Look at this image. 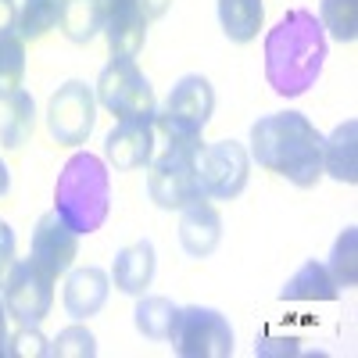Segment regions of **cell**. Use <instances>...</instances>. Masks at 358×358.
<instances>
[{"label": "cell", "mask_w": 358, "mask_h": 358, "mask_svg": "<svg viewBox=\"0 0 358 358\" xmlns=\"http://www.w3.org/2000/svg\"><path fill=\"white\" fill-rule=\"evenodd\" d=\"M265 79L280 97H301L326 65V33L308 8H290L265 33Z\"/></svg>", "instance_id": "obj_1"}, {"label": "cell", "mask_w": 358, "mask_h": 358, "mask_svg": "<svg viewBox=\"0 0 358 358\" xmlns=\"http://www.w3.org/2000/svg\"><path fill=\"white\" fill-rule=\"evenodd\" d=\"M251 162L283 176L297 190H312L322 179V133L301 111H273L251 126Z\"/></svg>", "instance_id": "obj_2"}, {"label": "cell", "mask_w": 358, "mask_h": 358, "mask_svg": "<svg viewBox=\"0 0 358 358\" xmlns=\"http://www.w3.org/2000/svg\"><path fill=\"white\" fill-rule=\"evenodd\" d=\"M54 212L72 233L90 236L108 222L111 212V172L108 162L90 155V151H76L54 183Z\"/></svg>", "instance_id": "obj_3"}, {"label": "cell", "mask_w": 358, "mask_h": 358, "mask_svg": "<svg viewBox=\"0 0 358 358\" xmlns=\"http://www.w3.org/2000/svg\"><path fill=\"white\" fill-rule=\"evenodd\" d=\"M204 140L201 136H165V151L147 165V194L165 212H183L187 204L208 201L201 187V162Z\"/></svg>", "instance_id": "obj_4"}, {"label": "cell", "mask_w": 358, "mask_h": 358, "mask_svg": "<svg viewBox=\"0 0 358 358\" xmlns=\"http://www.w3.org/2000/svg\"><path fill=\"white\" fill-rule=\"evenodd\" d=\"M94 94H97V104L104 111H111L118 122L122 118H155L158 115L155 86L129 57H111L97 76Z\"/></svg>", "instance_id": "obj_5"}, {"label": "cell", "mask_w": 358, "mask_h": 358, "mask_svg": "<svg viewBox=\"0 0 358 358\" xmlns=\"http://www.w3.org/2000/svg\"><path fill=\"white\" fill-rule=\"evenodd\" d=\"M169 341L179 358H229L236 348L229 319L219 308H208V305L179 308Z\"/></svg>", "instance_id": "obj_6"}, {"label": "cell", "mask_w": 358, "mask_h": 358, "mask_svg": "<svg viewBox=\"0 0 358 358\" xmlns=\"http://www.w3.org/2000/svg\"><path fill=\"white\" fill-rule=\"evenodd\" d=\"M4 308L18 326H40L54 308V276L36 258H15L4 276Z\"/></svg>", "instance_id": "obj_7"}, {"label": "cell", "mask_w": 358, "mask_h": 358, "mask_svg": "<svg viewBox=\"0 0 358 358\" xmlns=\"http://www.w3.org/2000/svg\"><path fill=\"white\" fill-rule=\"evenodd\" d=\"M97 126V94L83 79H69L50 94L47 101V129L54 143L83 147Z\"/></svg>", "instance_id": "obj_8"}, {"label": "cell", "mask_w": 358, "mask_h": 358, "mask_svg": "<svg viewBox=\"0 0 358 358\" xmlns=\"http://www.w3.org/2000/svg\"><path fill=\"white\" fill-rule=\"evenodd\" d=\"M215 111V90L204 76H183L165 101V108L155 115V129L162 136H201L212 122Z\"/></svg>", "instance_id": "obj_9"}, {"label": "cell", "mask_w": 358, "mask_h": 358, "mask_svg": "<svg viewBox=\"0 0 358 358\" xmlns=\"http://www.w3.org/2000/svg\"><path fill=\"white\" fill-rule=\"evenodd\" d=\"M197 172H201V187L208 201H233L244 194L248 179H251V155L236 140L204 143Z\"/></svg>", "instance_id": "obj_10"}, {"label": "cell", "mask_w": 358, "mask_h": 358, "mask_svg": "<svg viewBox=\"0 0 358 358\" xmlns=\"http://www.w3.org/2000/svg\"><path fill=\"white\" fill-rule=\"evenodd\" d=\"M101 8V33L108 40L111 57H133L147 43V15L140 0H97Z\"/></svg>", "instance_id": "obj_11"}, {"label": "cell", "mask_w": 358, "mask_h": 358, "mask_svg": "<svg viewBox=\"0 0 358 358\" xmlns=\"http://www.w3.org/2000/svg\"><path fill=\"white\" fill-rule=\"evenodd\" d=\"M155 136H158L155 118H122L104 136V162L115 165L118 172L147 169L155 158Z\"/></svg>", "instance_id": "obj_12"}, {"label": "cell", "mask_w": 358, "mask_h": 358, "mask_svg": "<svg viewBox=\"0 0 358 358\" xmlns=\"http://www.w3.org/2000/svg\"><path fill=\"white\" fill-rule=\"evenodd\" d=\"M222 244V215L215 204L208 201H197V204H187L179 212V248H183L187 258L194 262H204L212 258Z\"/></svg>", "instance_id": "obj_13"}, {"label": "cell", "mask_w": 358, "mask_h": 358, "mask_svg": "<svg viewBox=\"0 0 358 358\" xmlns=\"http://www.w3.org/2000/svg\"><path fill=\"white\" fill-rule=\"evenodd\" d=\"M76 255H79V233H72L62 219H57V212L40 215V222L33 229V258L57 280L62 273L72 268Z\"/></svg>", "instance_id": "obj_14"}, {"label": "cell", "mask_w": 358, "mask_h": 358, "mask_svg": "<svg viewBox=\"0 0 358 358\" xmlns=\"http://www.w3.org/2000/svg\"><path fill=\"white\" fill-rule=\"evenodd\" d=\"M108 294H111V276L101 265H83L69 273L62 305L76 322H86V319L101 315V308L108 305Z\"/></svg>", "instance_id": "obj_15"}, {"label": "cell", "mask_w": 358, "mask_h": 358, "mask_svg": "<svg viewBox=\"0 0 358 358\" xmlns=\"http://www.w3.org/2000/svg\"><path fill=\"white\" fill-rule=\"evenodd\" d=\"M155 273H158V251H155V244L151 241H136V244H126L122 251L115 255L108 276H111L118 294L140 297V294L151 290Z\"/></svg>", "instance_id": "obj_16"}, {"label": "cell", "mask_w": 358, "mask_h": 358, "mask_svg": "<svg viewBox=\"0 0 358 358\" xmlns=\"http://www.w3.org/2000/svg\"><path fill=\"white\" fill-rule=\"evenodd\" d=\"M322 176H334L337 183L355 187L358 183V122L344 118V122L322 136Z\"/></svg>", "instance_id": "obj_17"}, {"label": "cell", "mask_w": 358, "mask_h": 358, "mask_svg": "<svg viewBox=\"0 0 358 358\" xmlns=\"http://www.w3.org/2000/svg\"><path fill=\"white\" fill-rule=\"evenodd\" d=\"M341 287L334 283L330 268L322 262L308 258L294 268V276L280 287V301H337Z\"/></svg>", "instance_id": "obj_18"}, {"label": "cell", "mask_w": 358, "mask_h": 358, "mask_svg": "<svg viewBox=\"0 0 358 358\" xmlns=\"http://www.w3.org/2000/svg\"><path fill=\"white\" fill-rule=\"evenodd\" d=\"M219 25L229 43H251L262 33L265 22V4L262 0H215Z\"/></svg>", "instance_id": "obj_19"}, {"label": "cell", "mask_w": 358, "mask_h": 358, "mask_svg": "<svg viewBox=\"0 0 358 358\" xmlns=\"http://www.w3.org/2000/svg\"><path fill=\"white\" fill-rule=\"evenodd\" d=\"M176 312H179V305H172L169 297H162V294H140L136 308H133V326H136V334L147 337V341H169Z\"/></svg>", "instance_id": "obj_20"}, {"label": "cell", "mask_w": 358, "mask_h": 358, "mask_svg": "<svg viewBox=\"0 0 358 358\" xmlns=\"http://www.w3.org/2000/svg\"><path fill=\"white\" fill-rule=\"evenodd\" d=\"M33 129H36V101H33V94L18 90L8 101V115H4V122H0V143H4L8 151H18V147L29 143Z\"/></svg>", "instance_id": "obj_21"}, {"label": "cell", "mask_w": 358, "mask_h": 358, "mask_svg": "<svg viewBox=\"0 0 358 358\" xmlns=\"http://www.w3.org/2000/svg\"><path fill=\"white\" fill-rule=\"evenodd\" d=\"M57 29L72 43H90L101 33V8L97 0H62L57 11Z\"/></svg>", "instance_id": "obj_22"}, {"label": "cell", "mask_w": 358, "mask_h": 358, "mask_svg": "<svg viewBox=\"0 0 358 358\" xmlns=\"http://www.w3.org/2000/svg\"><path fill=\"white\" fill-rule=\"evenodd\" d=\"M25 83V40L18 33L0 36V101H11Z\"/></svg>", "instance_id": "obj_23"}, {"label": "cell", "mask_w": 358, "mask_h": 358, "mask_svg": "<svg viewBox=\"0 0 358 358\" xmlns=\"http://www.w3.org/2000/svg\"><path fill=\"white\" fill-rule=\"evenodd\" d=\"M319 25L341 43L358 40V0H319Z\"/></svg>", "instance_id": "obj_24"}, {"label": "cell", "mask_w": 358, "mask_h": 358, "mask_svg": "<svg viewBox=\"0 0 358 358\" xmlns=\"http://www.w3.org/2000/svg\"><path fill=\"white\" fill-rule=\"evenodd\" d=\"M326 268H330V276L337 287H355L358 283V229L348 226L337 241H334V251H330V262H326Z\"/></svg>", "instance_id": "obj_25"}, {"label": "cell", "mask_w": 358, "mask_h": 358, "mask_svg": "<svg viewBox=\"0 0 358 358\" xmlns=\"http://www.w3.org/2000/svg\"><path fill=\"white\" fill-rule=\"evenodd\" d=\"M62 0H22L18 4V36L22 40H40L43 33L57 25Z\"/></svg>", "instance_id": "obj_26"}, {"label": "cell", "mask_w": 358, "mask_h": 358, "mask_svg": "<svg viewBox=\"0 0 358 358\" xmlns=\"http://www.w3.org/2000/svg\"><path fill=\"white\" fill-rule=\"evenodd\" d=\"M50 355L54 358H94L97 355V337L90 334L83 322H72L50 341Z\"/></svg>", "instance_id": "obj_27"}, {"label": "cell", "mask_w": 358, "mask_h": 358, "mask_svg": "<svg viewBox=\"0 0 358 358\" xmlns=\"http://www.w3.org/2000/svg\"><path fill=\"white\" fill-rule=\"evenodd\" d=\"M4 358H50V341L40 334V326H18L8 334Z\"/></svg>", "instance_id": "obj_28"}, {"label": "cell", "mask_w": 358, "mask_h": 358, "mask_svg": "<svg viewBox=\"0 0 358 358\" xmlns=\"http://www.w3.org/2000/svg\"><path fill=\"white\" fill-rule=\"evenodd\" d=\"M11 262H15V229L0 219V283H4Z\"/></svg>", "instance_id": "obj_29"}, {"label": "cell", "mask_w": 358, "mask_h": 358, "mask_svg": "<svg viewBox=\"0 0 358 358\" xmlns=\"http://www.w3.org/2000/svg\"><path fill=\"white\" fill-rule=\"evenodd\" d=\"M18 33V0H0V36Z\"/></svg>", "instance_id": "obj_30"}, {"label": "cell", "mask_w": 358, "mask_h": 358, "mask_svg": "<svg viewBox=\"0 0 358 358\" xmlns=\"http://www.w3.org/2000/svg\"><path fill=\"white\" fill-rule=\"evenodd\" d=\"M140 8H143L147 22H158V18H165V15H169L172 0H140Z\"/></svg>", "instance_id": "obj_31"}, {"label": "cell", "mask_w": 358, "mask_h": 358, "mask_svg": "<svg viewBox=\"0 0 358 358\" xmlns=\"http://www.w3.org/2000/svg\"><path fill=\"white\" fill-rule=\"evenodd\" d=\"M8 348V308H4V297H0V358H4Z\"/></svg>", "instance_id": "obj_32"}, {"label": "cell", "mask_w": 358, "mask_h": 358, "mask_svg": "<svg viewBox=\"0 0 358 358\" xmlns=\"http://www.w3.org/2000/svg\"><path fill=\"white\" fill-rule=\"evenodd\" d=\"M11 190V172H8V165H4V158H0V197H4Z\"/></svg>", "instance_id": "obj_33"}]
</instances>
